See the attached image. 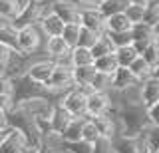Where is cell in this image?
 I'll list each match as a JSON object with an SVG mask.
<instances>
[{
    "label": "cell",
    "instance_id": "cell-1",
    "mask_svg": "<svg viewBox=\"0 0 159 153\" xmlns=\"http://www.w3.org/2000/svg\"><path fill=\"white\" fill-rule=\"evenodd\" d=\"M50 12V2H44V0H30L26 6L22 8V12L16 16V20L8 22L14 30L24 26H34V24H40L44 16Z\"/></svg>",
    "mask_w": 159,
    "mask_h": 153
},
{
    "label": "cell",
    "instance_id": "cell-2",
    "mask_svg": "<svg viewBox=\"0 0 159 153\" xmlns=\"http://www.w3.org/2000/svg\"><path fill=\"white\" fill-rule=\"evenodd\" d=\"M46 40V36L42 34L38 24L34 26H24L16 30V50L24 56H32L34 52L42 46V42Z\"/></svg>",
    "mask_w": 159,
    "mask_h": 153
},
{
    "label": "cell",
    "instance_id": "cell-3",
    "mask_svg": "<svg viewBox=\"0 0 159 153\" xmlns=\"http://www.w3.org/2000/svg\"><path fill=\"white\" fill-rule=\"evenodd\" d=\"M44 88L56 97H62V93L74 88V78H72V68L70 66H58L54 64V70L50 80L44 83Z\"/></svg>",
    "mask_w": 159,
    "mask_h": 153
},
{
    "label": "cell",
    "instance_id": "cell-4",
    "mask_svg": "<svg viewBox=\"0 0 159 153\" xmlns=\"http://www.w3.org/2000/svg\"><path fill=\"white\" fill-rule=\"evenodd\" d=\"M86 93L80 92L78 88H72L66 93H62L60 97V103L62 107L66 110L72 117H82V119H88V113H86Z\"/></svg>",
    "mask_w": 159,
    "mask_h": 153
},
{
    "label": "cell",
    "instance_id": "cell-5",
    "mask_svg": "<svg viewBox=\"0 0 159 153\" xmlns=\"http://www.w3.org/2000/svg\"><path fill=\"white\" fill-rule=\"evenodd\" d=\"M80 10H82V6H78L74 0H54V2H50V12L56 14L64 24H80Z\"/></svg>",
    "mask_w": 159,
    "mask_h": 153
},
{
    "label": "cell",
    "instance_id": "cell-6",
    "mask_svg": "<svg viewBox=\"0 0 159 153\" xmlns=\"http://www.w3.org/2000/svg\"><path fill=\"white\" fill-rule=\"evenodd\" d=\"M80 26L86 28V30L103 34V30H106V18L102 16V12L96 6H86L80 10Z\"/></svg>",
    "mask_w": 159,
    "mask_h": 153
},
{
    "label": "cell",
    "instance_id": "cell-7",
    "mask_svg": "<svg viewBox=\"0 0 159 153\" xmlns=\"http://www.w3.org/2000/svg\"><path fill=\"white\" fill-rule=\"evenodd\" d=\"M111 110V97L103 92H92L86 97V113L88 117H96V115H103Z\"/></svg>",
    "mask_w": 159,
    "mask_h": 153
},
{
    "label": "cell",
    "instance_id": "cell-8",
    "mask_svg": "<svg viewBox=\"0 0 159 153\" xmlns=\"http://www.w3.org/2000/svg\"><path fill=\"white\" fill-rule=\"evenodd\" d=\"M116 115H117V113H116ZM116 115H111V113H103V115L89 117V119H92V123L96 125L99 137L113 139V137L119 133V123H117V117H116Z\"/></svg>",
    "mask_w": 159,
    "mask_h": 153
},
{
    "label": "cell",
    "instance_id": "cell-9",
    "mask_svg": "<svg viewBox=\"0 0 159 153\" xmlns=\"http://www.w3.org/2000/svg\"><path fill=\"white\" fill-rule=\"evenodd\" d=\"M139 101L143 107H149L159 101V78H147L139 82Z\"/></svg>",
    "mask_w": 159,
    "mask_h": 153
},
{
    "label": "cell",
    "instance_id": "cell-10",
    "mask_svg": "<svg viewBox=\"0 0 159 153\" xmlns=\"http://www.w3.org/2000/svg\"><path fill=\"white\" fill-rule=\"evenodd\" d=\"M52 70H54V62L52 60H38V62H32L26 70V76L30 78L32 82L44 86L50 76H52Z\"/></svg>",
    "mask_w": 159,
    "mask_h": 153
},
{
    "label": "cell",
    "instance_id": "cell-11",
    "mask_svg": "<svg viewBox=\"0 0 159 153\" xmlns=\"http://www.w3.org/2000/svg\"><path fill=\"white\" fill-rule=\"evenodd\" d=\"M135 86H139V82L135 80V76L127 68H117L113 72V76H111V90L113 92L121 93V92H127L129 88H135Z\"/></svg>",
    "mask_w": 159,
    "mask_h": 153
},
{
    "label": "cell",
    "instance_id": "cell-12",
    "mask_svg": "<svg viewBox=\"0 0 159 153\" xmlns=\"http://www.w3.org/2000/svg\"><path fill=\"white\" fill-rule=\"evenodd\" d=\"M44 50H46V54L50 56L48 60L56 62V60H60V58H66L72 48H70L68 44L62 40V36H54V38H46Z\"/></svg>",
    "mask_w": 159,
    "mask_h": 153
},
{
    "label": "cell",
    "instance_id": "cell-13",
    "mask_svg": "<svg viewBox=\"0 0 159 153\" xmlns=\"http://www.w3.org/2000/svg\"><path fill=\"white\" fill-rule=\"evenodd\" d=\"M72 119H74V117L70 115L66 110H64L60 101L52 106V111H50V127H52L54 133H62L64 127H66Z\"/></svg>",
    "mask_w": 159,
    "mask_h": 153
},
{
    "label": "cell",
    "instance_id": "cell-14",
    "mask_svg": "<svg viewBox=\"0 0 159 153\" xmlns=\"http://www.w3.org/2000/svg\"><path fill=\"white\" fill-rule=\"evenodd\" d=\"M30 0H0V20L2 22H12L16 16L22 12Z\"/></svg>",
    "mask_w": 159,
    "mask_h": 153
},
{
    "label": "cell",
    "instance_id": "cell-15",
    "mask_svg": "<svg viewBox=\"0 0 159 153\" xmlns=\"http://www.w3.org/2000/svg\"><path fill=\"white\" fill-rule=\"evenodd\" d=\"M24 145H26V137L18 129H12V127H10L6 139L0 143V153H18V151L24 149Z\"/></svg>",
    "mask_w": 159,
    "mask_h": 153
},
{
    "label": "cell",
    "instance_id": "cell-16",
    "mask_svg": "<svg viewBox=\"0 0 159 153\" xmlns=\"http://www.w3.org/2000/svg\"><path fill=\"white\" fill-rule=\"evenodd\" d=\"M40 30H42V34L46 38H54V36H60L64 30V22L60 20V18L56 16V14H52V12H48L46 16L40 20Z\"/></svg>",
    "mask_w": 159,
    "mask_h": 153
},
{
    "label": "cell",
    "instance_id": "cell-17",
    "mask_svg": "<svg viewBox=\"0 0 159 153\" xmlns=\"http://www.w3.org/2000/svg\"><path fill=\"white\" fill-rule=\"evenodd\" d=\"M127 70L131 72L133 76H135L137 82H143V80H147V78H157V68H149L147 64L143 62L141 56H137L135 60L129 64Z\"/></svg>",
    "mask_w": 159,
    "mask_h": 153
},
{
    "label": "cell",
    "instance_id": "cell-18",
    "mask_svg": "<svg viewBox=\"0 0 159 153\" xmlns=\"http://www.w3.org/2000/svg\"><path fill=\"white\" fill-rule=\"evenodd\" d=\"M88 119H89V117H88ZM84 121H86V119H82V117H74V119L64 127V131L60 133L62 141L64 143H74V141L82 139V125H84Z\"/></svg>",
    "mask_w": 159,
    "mask_h": 153
},
{
    "label": "cell",
    "instance_id": "cell-19",
    "mask_svg": "<svg viewBox=\"0 0 159 153\" xmlns=\"http://www.w3.org/2000/svg\"><path fill=\"white\" fill-rule=\"evenodd\" d=\"M70 64H72V68H86V66H92L93 64V58H92L88 48L74 46L70 50Z\"/></svg>",
    "mask_w": 159,
    "mask_h": 153
},
{
    "label": "cell",
    "instance_id": "cell-20",
    "mask_svg": "<svg viewBox=\"0 0 159 153\" xmlns=\"http://www.w3.org/2000/svg\"><path fill=\"white\" fill-rule=\"evenodd\" d=\"M127 4H129L127 0H102L96 8L102 12L103 18H109V16H113V14H121L127 8Z\"/></svg>",
    "mask_w": 159,
    "mask_h": 153
},
{
    "label": "cell",
    "instance_id": "cell-21",
    "mask_svg": "<svg viewBox=\"0 0 159 153\" xmlns=\"http://www.w3.org/2000/svg\"><path fill=\"white\" fill-rule=\"evenodd\" d=\"M131 42L133 40H159L157 34H159V28H151L147 24L139 22V24H133L131 26Z\"/></svg>",
    "mask_w": 159,
    "mask_h": 153
},
{
    "label": "cell",
    "instance_id": "cell-22",
    "mask_svg": "<svg viewBox=\"0 0 159 153\" xmlns=\"http://www.w3.org/2000/svg\"><path fill=\"white\" fill-rule=\"evenodd\" d=\"M131 30V22L125 18V14H113L106 18V30L103 32H129Z\"/></svg>",
    "mask_w": 159,
    "mask_h": 153
},
{
    "label": "cell",
    "instance_id": "cell-23",
    "mask_svg": "<svg viewBox=\"0 0 159 153\" xmlns=\"http://www.w3.org/2000/svg\"><path fill=\"white\" fill-rule=\"evenodd\" d=\"M93 70L99 72V74H106V76H113V72L117 70V62H116V56L113 54H107V56H102V58H96L93 60Z\"/></svg>",
    "mask_w": 159,
    "mask_h": 153
},
{
    "label": "cell",
    "instance_id": "cell-24",
    "mask_svg": "<svg viewBox=\"0 0 159 153\" xmlns=\"http://www.w3.org/2000/svg\"><path fill=\"white\" fill-rule=\"evenodd\" d=\"M96 70L93 66H86V68H72V78H74V86H88L92 83Z\"/></svg>",
    "mask_w": 159,
    "mask_h": 153
},
{
    "label": "cell",
    "instance_id": "cell-25",
    "mask_svg": "<svg viewBox=\"0 0 159 153\" xmlns=\"http://www.w3.org/2000/svg\"><path fill=\"white\" fill-rule=\"evenodd\" d=\"M116 48L111 46V42L107 40L106 34H102V36L98 38V42L93 44L92 48H89V54H92V58L96 60V58H102V56H107V54H113Z\"/></svg>",
    "mask_w": 159,
    "mask_h": 153
},
{
    "label": "cell",
    "instance_id": "cell-26",
    "mask_svg": "<svg viewBox=\"0 0 159 153\" xmlns=\"http://www.w3.org/2000/svg\"><path fill=\"white\" fill-rule=\"evenodd\" d=\"M113 56H116V62H117L119 68H127L129 64H131V62L137 58V54H135V50L131 48V44H129V46L116 48V50H113Z\"/></svg>",
    "mask_w": 159,
    "mask_h": 153
},
{
    "label": "cell",
    "instance_id": "cell-27",
    "mask_svg": "<svg viewBox=\"0 0 159 153\" xmlns=\"http://www.w3.org/2000/svg\"><path fill=\"white\" fill-rule=\"evenodd\" d=\"M143 24H147V26H151V28L159 26V2H157V0H147V2H145Z\"/></svg>",
    "mask_w": 159,
    "mask_h": 153
},
{
    "label": "cell",
    "instance_id": "cell-28",
    "mask_svg": "<svg viewBox=\"0 0 159 153\" xmlns=\"http://www.w3.org/2000/svg\"><path fill=\"white\" fill-rule=\"evenodd\" d=\"M123 14H125V18L131 22V26H133V24H139V22H143L145 4H143V2H129L127 8L123 10Z\"/></svg>",
    "mask_w": 159,
    "mask_h": 153
},
{
    "label": "cell",
    "instance_id": "cell-29",
    "mask_svg": "<svg viewBox=\"0 0 159 153\" xmlns=\"http://www.w3.org/2000/svg\"><path fill=\"white\" fill-rule=\"evenodd\" d=\"M0 44L16 50V30H14L8 22H0Z\"/></svg>",
    "mask_w": 159,
    "mask_h": 153
},
{
    "label": "cell",
    "instance_id": "cell-30",
    "mask_svg": "<svg viewBox=\"0 0 159 153\" xmlns=\"http://www.w3.org/2000/svg\"><path fill=\"white\" fill-rule=\"evenodd\" d=\"M141 58L149 68H159V42L157 40L149 42V46L143 50Z\"/></svg>",
    "mask_w": 159,
    "mask_h": 153
},
{
    "label": "cell",
    "instance_id": "cell-31",
    "mask_svg": "<svg viewBox=\"0 0 159 153\" xmlns=\"http://www.w3.org/2000/svg\"><path fill=\"white\" fill-rule=\"evenodd\" d=\"M89 88H92V92H103V93H107L109 90H111V76H106V74L96 72V76H93Z\"/></svg>",
    "mask_w": 159,
    "mask_h": 153
},
{
    "label": "cell",
    "instance_id": "cell-32",
    "mask_svg": "<svg viewBox=\"0 0 159 153\" xmlns=\"http://www.w3.org/2000/svg\"><path fill=\"white\" fill-rule=\"evenodd\" d=\"M102 36V34H98V32H92V30H86V28H82L80 26V34H78V44L76 46H80V48H92L93 44L98 42V38Z\"/></svg>",
    "mask_w": 159,
    "mask_h": 153
},
{
    "label": "cell",
    "instance_id": "cell-33",
    "mask_svg": "<svg viewBox=\"0 0 159 153\" xmlns=\"http://www.w3.org/2000/svg\"><path fill=\"white\" fill-rule=\"evenodd\" d=\"M78 34H80V24H64V30L60 36L70 48H74L78 44Z\"/></svg>",
    "mask_w": 159,
    "mask_h": 153
},
{
    "label": "cell",
    "instance_id": "cell-34",
    "mask_svg": "<svg viewBox=\"0 0 159 153\" xmlns=\"http://www.w3.org/2000/svg\"><path fill=\"white\" fill-rule=\"evenodd\" d=\"M113 48H121L131 44V32H103Z\"/></svg>",
    "mask_w": 159,
    "mask_h": 153
},
{
    "label": "cell",
    "instance_id": "cell-35",
    "mask_svg": "<svg viewBox=\"0 0 159 153\" xmlns=\"http://www.w3.org/2000/svg\"><path fill=\"white\" fill-rule=\"evenodd\" d=\"M64 149H66V153H92L93 145L89 141L80 139V141H74V143H66Z\"/></svg>",
    "mask_w": 159,
    "mask_h": 153
},
{
    "label": "cell",
    "instance_id": "cell-36",
    "mask_svg": "<svg viewBox=\"0 0 159 153\" xmlns=\"http://www.w3.org/2000/svg\"><path fill=\"white\" fill-rule=\"evenodd\" d=\"M98 137H99V133L96 129V125L92 123V119H86V121H84V125H82V139L93 143Z\"/></svg>",
    "mask_w": 159,
    "mask_h": 153
},
{
    "label": "cell",
    "instance_id": "cell-37",
    "mask_svg": "<svg viewBox=\"0 0 159 153\" xmlns=\"http://www.w3.org/2000/svg\"><path fill=\"white\" fill-rule=\"evenodd\" d=\"M92 145H93V151L92 153H113V149H111V139H106V137H98Z\"/></svg>",
    "mask_w": 159,
    "mask_h": 153
},
{
    "label": "cell",
    "instance_id": "cell-38",
    "mask_svg": "<svg viewBox=\"0 0 159 153\" xmlns=\"http://www.w3.org/2000/svg\"><path fill=\"white\" fill-rule=\"evenodd\" d=\"M0 96L12 97V80L8 76H2V74H0Z\"/></svg>",
    "mask_w": 159,
    "mask_h": 153
},
{
    "label": "cell",
    "instance_id": "cell-39",
    "mask_svg": "<svg viewBox=\"0 0 159 153\" xmlns=\"http://www.w3.org/2000/svg\"><path fill=\"white\" fill-rule=\"evenodd\" d=\"M6 127H10V123H8V110L0 107V129H6Z\"/></svg>",
    "mask_w": 159,
    "mask_h": 153
},
{
    "label": "cell",
    "instance_id": "cell-40",
    "mask_svg": "<svg viewBox=\"0 0 159 153\" xmlns=\"http://www.w3.org/2000/svg\"><path fill=\"white\" fill-rule=\"evenodd\" d=\"M76 4H82V8H86V6H98L102 0H74Z\"/></svg>",
    "mask_w": 159,
    "mask_h": 153
},
{
    "label": "cell",
    "instance_id": "cell-41",
    "mask_svg": "<svg viewBox=\"0 0 159 153\" xmlns=\"http://www.w3.org/2000/svg\"><path fill=\"white\" fill-rule=\"evenodd\" d=\"M8 131H10V127H6V129H0V143H2L4 139H6V135H8Z\"/></svg>",
    "mask_w": 159,
    "mask_h": 153
},
{
    "label": "cell",
    "instance_id": "cell-42",
    "mask_svg": "<svg viewBox=\"0 0 159 153\" xmlns=\"http://www.w3.org/2000/svg\"><path fill=\"white\" fill-rule=\"evenodd\" d=\"M18 153H22V151H18Z\"/></svg>",
    "mask_w": 159,
    "mask_h": 153
},
{
    "label": "cell",
    "instance_id": "cell-43",
    "mask_svg": "<svg viewBox=\"0 0 159 153\" xmlns=\"http://www.w3.org/2000/svg\"><path fill=\"white\" fill-rule=\"evenodd\" d=\"M0 22H2V20H0Z\"/></svg>",
    "mask_w": 159,
    "mask_h": 153
}]
</instances>
